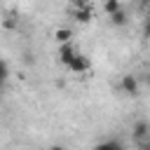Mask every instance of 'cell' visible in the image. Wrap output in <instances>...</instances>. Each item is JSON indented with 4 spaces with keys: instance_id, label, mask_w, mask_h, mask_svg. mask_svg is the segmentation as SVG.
<instances>
[{
    "instance_id": "obj_1",
    "label": "cell",
    "mask_w": 150,
    "mask_h": 150,
    "mask_svg": "<svg viewBox=\"0 0 150 150\" xmlns=\"http://www.w3.org/2000/svg\"><path fill=\"white\" fill-rule=\"evenodd\" d=\"M66 68H68L70 73H75V75H84V73H89V70H91V59H89L87 54H80V52H77V54H75V59H73Z\"/></svg>"
},
{
    "instance_id": "obj_2",
    "label": "cell",
    "mask_w": 150,
    "mask_h": 150,
    "mask_svg": "<svg viewBox=\"0 0 150 150\" xmlns=\"http://www.w3.org/2000/svg\"><path fill=\"white\" fill-rule=\"evenodd\" d=\"M75 54H77L75 42H63V45H59V49H56V59H59V63H63V66H68V63L75 59Z\"/></svg>"
},
{
    "instance_id": "obj_3",
    "label": "cell",
    "mask_w": 150,
    "mask_h": 150,
    "mask_svg": "<svg viewBox=\"0 0 150 150\" xmlns=\"http://www.w3.org/2000/svg\"><path fill=\"white\" fill-rule=\"evenodd\" d=\"M73 19H75L77 23H89V21L94 19L91 5H89V2H87V5H73Z\"/></svg>"
},
{
    "instance_id": "obj_4",
    "label": "cell",
    "mask_w": 150,
    "mask_h": 150,
    "mask_svg": "<svg viewBox=\"0 0 150 150\" xmlns=\"http://www.w3.org/2000/svg\"><path fill=\"white\" fill-rule=\"evenodd\" d=\"M120 89H122L124 94H129V96H138V91H141L138 77H136V75H122V80H120Z\"/></svg>"
},
{
    "instance_id": "obj_5",
    "label": "cell",
    "mask_w": 150,
    "mask_h": 150,
    "mask_svg": "<svg viewBox=\"0 0 150 150\" xmlns=\"http://www.w3.org/2000/svg\"><path fill=\"white\" fill-rule=\"evenodd\" d=\"M150 134V122L148 120H136L134 124H131V136L138 141V138H143V136H148Z\"/></svg>"
},
{
    "instance_id": "obj_6",
    "label": "cell",
    "mask_w": 150,
    "mask_h": 150,
    "mask_svg": "<svg viewBox=\"0 0 150 150\" xmlns=\"http://www.w3.org/2000/svg\"><path fill=\"white\" fill-rule=\"evenodd\" d=\"M108 19H110V23H112V26H117V28H122V26H127V23H129V14H127L122 7H120L117 12H112Z\"/></svg>"
},
{
    "instance_id": "obj_7",
    "label": "cell",
    "mask_w": 150,
    "mask_h": 150,
    "mask_svg": "<svg viewBox=\"0 0 150 150\" xmlns=\"http://www.w3.org/2000/svg\"><path fill=\"white\" fill-rule=\"evenodd\" d=\"M73 38H75V35H73L70 28H56V30H54V40H56L59 45H63V42H73Z\"/></svg>"
},
{
    "instance_id": "obj_8",
    "label": "cell",
    "mask_w": 150,
    "mask_h": 150,
    "mask_svg": "<svg viewBox=\"0 0 150 150\" xmlns=\"http://www.w3.org/2000/svg\"><path fill=\"white\" fill-rule=\"evenodd\" d=\"M120 7H122V2H120V0H103V12H105L108 16H110L112 12H117Z\"/></svg>"
},
{
    "instance_id": "obj_9",
    "label": "cell",
    "mask_w": 150,
    "mask_h": 150,
    "mask_svg": "<svg viewBox=\"0 0 150 150\" xmlns=\"http://www.w3.org/2000/svg\"><path fill=\"white\" fill-rule=\"evenodd\" d=\"M7 77H9V63L0 59V87L7 82Z\"/></svg>"
},
{
    "instance_id": "obj_10",
    "label": "cell",
    "mask_w": 150,
    "mask_h": 150,
    "mask_svg": "<svg viewBox=\"0 0 150 150\" xmlns=\"http://www.w3.org/2000/svg\"><path fill=\"white\" fill-rule=\"evenodd\" d=\"M2 28L5 30H14V28H19V21L16 19H5L2 21Z\"/></svg>"
},
{
    "instance_id": "obj_11",
    "label": "cell",
    "mask_w": 150,
    "mask_h": 150,
    "mask_svg": "<svg viewBox=\"0 0 150 150\" xmlns=\"http://www.w3.org/2000/svg\"><path fill=\"white\" fill-rule=\"evenodd\" d=\"M136 143H138V148H143V150H145V148H150V134H148V136H143V138H138Z\"/></svg>"
},
{
    "instance_id": "obj_12",
    "label": "cell",
    "mask_w": 150,
    "mask_h": 150,
    "mask_svg": "<svg viewBox=\"0 0 150 150\" xmlns=\"http://www.w3.org/2000/svg\"><path fill=\"white\" fill-rule=\"evenodd\" d=\"M145 38H150V19L145 21Z\"/></svg>"
},
{
    "instance_id": "obj_13",
    "label": "cell",
    "mask_w": 150,
    "mask_h": 150,
    "mask_svg": "<svg viewBox=\"0 0 150 150\" xmlns=\"http://www.w3.org/2000/svg\"><path fill=\"white\" fill-rule=\"evenodd\" d=\"M145 82H148V84H150V75H148V77H145Z\"/></svg>"
}]
</instances>
